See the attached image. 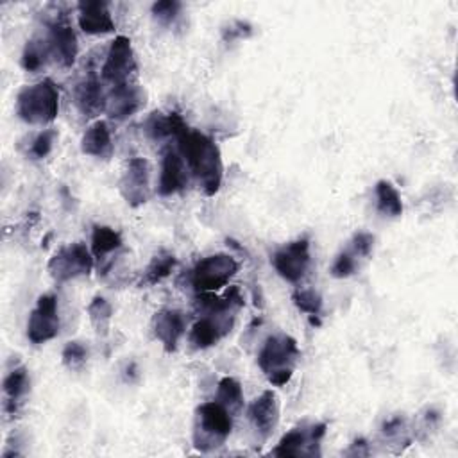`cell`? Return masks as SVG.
I'll list each match as a JSON object with an SVG mask.
<instances>
[{
	"mask_svg": "<svg viewBox=\"0 0 458 458\" xmlns=\"http://www.w3.org/2000/svg\"><path fill=\"white\" fill-rule=\"evenodd\" d=\"M174 138L177 140V150L182 156L188 172L197 179L202 193L213 197L220 190L224 179L220 148L209 136L188 127L186 122L175 131Z\"/></svg>",
	"mask_w": 458,
	"mask_h": 458,
	"instance_id": "cell-1",
	"label": "cell"
},
{
	"mask_svg": "<svg viewBox=\"0 0 458 458\" xmlns=\"http://www.w3.org/2000/svg\"><path fill=\"white\" fill-rule=\"evenodd\" d=\"M301 356L297 342L286 333L270 335L258 351V367L274 386L286 385L295 370V363Z\"/></svg>",
	"mask_w": 458,
	"mask_h": 458,
	"instance_id": "cell-2",
	"label": "cell"
},
{
	"mask_svg": "<svg viewBox=\"0 0 458 458\" xmlns=\"http://www.w3.org/2000/svg\"><path fill=\"white\" fill-rule=\"evenodd\" d=\"M233 431V415L216 401L197 406L193 417L191 440L200 453H211L225 444Z\"/></svg>",
	"mask_w": 458,
	"mask_h": 458,
	"instance_id": "cell-3",
	"label": "cell"
},
{
	"mask_svg": "<svg viewBox=\"0 0 458 458\" xmlns=\"http://www.w3.org/2000/svg\"><path fill=\"white\" fill-rule=\"evenodd\" d=\"M59 113V89L50 79L23 86L16 95V114L29 125H48Z\"/></svg>",
	"mask_w": 458,
	"mask_h": 458,
	"instance_id": "cell-4",
	"label": "cell"
},
{
	"mask_svg": "<svg viewBox=\"0 0 458 458\" xmlns=\"http://www.w3.org/2000/svg\"><path fill=\"white\" fill-rule=\"evenodd\" d=\"M95 265L91 249L82 242L63 245L47 263V270L55 283H66L82 276H89Z\"/></svg>",
	"mask_w": 458,
	"mask_h": 458,
	"instance_id": "cell-5",
	"label": "cell"
},
{
	"mask_svg": "<svg viewBox=\"0 0 458 458\" xmlns=\"http://www.w3.org/2000/svg\"><path fill=\"white\" fill-rule=\"evenodd\" d=\"M238 261L231 254H211L199 259L191 270V286L202 292H216L224 288L231 277L238 272Z\"/></svg>",
	"mask_w": 458,
	"mask_h": 458,
	"instance_id": "cell-6",
	"label": "cell"
},
{
	"mask_svg": "<svg viewBox=\"0 0 458 458\" xmlns=\"http://www.w3.org/2000/svg\"><path fill=\"white\" fill-rule=\"evenodd\" d=\"M326 422L299 424L281 437L270 451L274 456H320V442L326 435Z\"/></svg>",
	"mask_w": 458,
	"mask_h": 458,
	"instance_id": "cell-7",
	"label": "cell"
},
{
	"mask_svg": "<svg viewBox=\"0 0 458 458\" xmlns=\"http://www.w3.org/2000/svg\"><path fill=\"white\" fill-rule=\"evenodd\" d=\"M136 72H138V64H136L131 39L123 34L114 36L100 70L102 81L109 82L111 86L125 84V82H131V77Z\"/></svg>",
	"mask_w": 458,
	"mask_h": 458,
	"instance_id": "cell-8",
	"label": "cell"
},
{
	"mask_svg": "<svg viewBox=\"0 0 458 458\" xmlns=\"http://www.w3.org/2000/svg\"><path fill=\"white\" fill-rule=\"evenodd\" d=\"M59 311H57V295L41 293L36 301V306L29 313L27 320V338L34 345L54 340L59 335Z\"/></svg>",
	"mask_w": 458,
	"mask_h": 458,
	"instance_id": "cell-9",
	"label": "cell"
},
{
	"mask_svg": "<svg viewBox=\"0 0 458 458\" xmlns=\"http://www.w3.org/2000/svg\"><path fill=\"white\" fill-rule=\"evenodd\" d=\"M310 261L311 258H310L308 236L297 238L279 247L270 258L274 270L288 283H299L306 276Z\"/></svg>",
	"mask_w": 458,
	"mask_h": 458,
	"instance_id": "cell-10",
	"label": "cell"
},
{
	"mask_svg": "<svg viewBox=\"0 0 458 458\" xmlns=\"http://www.w3.org/2000/svg\"><path fill=\"white\" fill-rule=\"evenodd\" d=\"M120 193L131 208L145 204L150 197V163L145 157H131L120 179Z\"/></svg>",
	"mask_w": 458,
	"mask_h": 458,
	"instance_id": "cell-11",
	"label": "cell"
},
{
	"mask_svg": "<svg viewBox=\"0 0 458 458\" xmlns=\"http://www.w3.org/2000/svg\"><path fill=\"white\" fill-rule=\"evenodd\" d=\"M45 39L48 45L50 59H54L55 64H59L61 68H72L79 54L77 34L72 29V25L61 20L47 23Z\"/></svg>",
	"mask_w": 458,
	"mask_h": 458,
	"instance_id": "cell-12",
	"label": "cell"
},
{
	"mask_svg": "<svg viewBox=\"0 0 458 458\" xmlns=\"http://www.w3.org/2000/svg\"><path fill=\"white\" fill-rule=\"evenodd\" d=\"M247 419L259 437V440H268L279 424V397L274 390H263L249 406Z\"/></svg>",
	"mask_w": 458,
	"mask_h": 458,
	"instance_id": "cell-13",
	"label": "cell"
},
{
	"mask_svg": "<svg viewBox=\"0 0 458 458\" xmlns=\"http://www.w3.org/2000/svg\"><path fill=\"white\" fill-rule=\"evenodd\" d=\"M147 102L145 89L136 82H125L113 86L107 93L106 113L113 120H125L143 109Z\"/></svg>",
	"mask_w": 458,
	"mask_h": 458,
	"instance_id": "cell-14",
	"label": "cell"
},
{
	"mask_svg": "<svg viewBox=\"0 0 458 458\" xmlns=\"http://www.w3.org/2000/svg\"><path fill=\"white\" fill-rule=\"evenodd\" d=\"M233 327V311L202 315L190 329L188 342L193 349H208L216 345Z\"/></svg>",
	"mask_w": 458,
	"mask_h": 458,
	"instance_id": "cell-15",
	"label": "cell"
},
{
	"mask_svg": "<svg viewBox=\"0 0 458 458\" xmlns=\"http://www.w3.org/2000/svg\"><path fill=\"white\" fill-rule=\"evenodd\" d=\"M188 166L177 148L166 147L161 154V168L157 179V193L161 197H172L182 191L188 184Z\"/></svg>",
	"mask_w": 458,
	"mask_h": 458,
	"instance_id": "cell-16",
	"label": "cell"
},
{
	"mask_svg": "<svg viewBox=\"0 0 458 458\" xmlns=\"http://www.w3.org/2000/svg\"><path fill=\"white\" fill-rule=\"evenodd\" d=\"M152 331L166 352H175L186 333V317L175 308L159 310L152 317Z\"/></svg>",
	"mask_w": 458,
	"mask_h": 458,
	"instance_id": "cell-17",
	"label": "cell"
},
{
	"mask_svg": "<svg viewBox=\"0 0 458 458\" xmlns=\"http://www.w3.org/2000/svg\"><path fill=\"white\" fill-rule=\"evenodd\" d=\"M73 102L77 109L88 118H95L106 111L107 93L95 72H89L73 86Z\"/></svg>",
	"mask_w": 458,
	"mask_h": 458,
	"instance_id": "cell-18",
	"label": "cell"
},
{
	"mask_svg": "<svg viewBox=\"0 0 458 458\" xmlns=\"http://www.w3.org/2000/svg\"><path fill=\"white\" fill-rule=\"evenodd\" d=\"M77 21L84 34L100 36L114 30L109 4L102 0H84L77 4Z\"/></svg>",
	"mask_w": 458,
	"mask_h": 458,
	"instance_id": "cell-19",
	"label": "cell"
},
{
	"mask_svg": "<svg viewBox=\"0 0 458 458\" xmlns=\"http://www.w3.org/2000/svg\"><path fill=\"white\" fill-rule=\"evenodd\" d=\"M123 245L122 234L109 225H95L91 231V254L98 261V270L106 272L113 263L111 256Z\"/></svg>",
	"mask_w": 458,
	"mask_h": 458,
	"instance_id": "cell-20",
	"label": "cell"
},
{
	"mask_svg": "<svg viewBox=\"0 0 458 458\" xmlns=\"http://www.w3.org/2000/svg\"><path fill=\"white\" fill-rule=\"evenodd\" d=\"M30 390V376L27 367L18 365L11 369L2 383L4 392V410L9 415H14L18 411V406L23 403Z\"/></svg>",
	"mask_w": 458,
	"mask_h": 458,
	"instance_id": "cell-21",
	"label": "cell"
},
{
	"mask_svg": "<svg viewBox=\"0 0 458 458\" xmlns=\"http://www.w3.org/2000/svg\"><path fill=\"white\" fill-rule=\"evenodd\" d=\"M81 152L98 159H109L113 156V140L106 120H95L82 132Z\"/></svg>",
	"mask_w": 458,
	"mask_h": 458,
	"instance_id": "cell-22",
	"label": "cell"
},
{
	"mask_svg": "<svg viewBox=\"0 0 458 458\" xmlns=\"http://www.w3.org/2000/svg\"><path fill=\"white\" fill-rule=\"evenodd\" d=\"M184 123V120L181 118L179 113H161V111H154L150 113L145 122H143V131L145 134L154 140V141H161L166 140L170 136L175 134V131Z\"/></svg>",
	"mask_w": 458,
	"mask_h": 458,
	"instance_id": "cell-23",
	"label": "cell"
},
{
	"mask_svg": "<svg viewBox=\"0 0 458 458\" xmlns=\"http://www.w3.org/2000/svg\"><path fill=\"white\" fill-rule=\"evenodd\" d=\"M374 193H376V208L381 215L388 218H397L403 215L401 195L390 181L379 179L374 186Z\"/></svg>",
	"mask_w": 458,
	"mask_h": 458,
	"instance_id": "cell-24",
	"label": "cell"
},
{
	"mask_svg": "<svg viewBox=\"0 0 458 458\" xmlns=\"http://www.w3.org/2000/svg\"><path fill=\"white\" fill-rule=\"evenodd\" d=\"M175 265H177V258H175L174 252L159 250L157 254L152 256L150 263L143 270L140 284L141 286H152V284L161 283L163 279H166L174 272Z\"/></svg>",
	"mask_w": 458,
	"mask_h": 458,
	"instance_id": "cell-25",
	"label": "cell"
},
{
	"mask_svg": "<svg viewBox=\"0 0 458 458\" xmlns=\"http://www.w3.org/2000/svg\"><path fill=\"white\" fill-rule=\"evenodd\" d=\"M215 401L220 403L233 417L238 415L243 410V390H242V383L233 377V376H225L218 381L216 385V395Z\"/></svg>",
	"mask_w": 458,
	"mask_h": 458,
	"instance_id": "cell-26",
	"label": "cell"
},
{
	"mask_svg": "<svg viewBox=\"0 0 458 458\" xmlns=\"http://www.w3.org/2000/svg\"><path fill=\"white\" fill-rule=\"evenodd\" d=\"M50 59V52H48V45L45 38H30L27 39L21 57H20V64L25 72L36 73L41 68L47 66Z\"/></svg>",
	"mask_w": 458,
	"mask_h": 458,
	"instance_id": "cell-27",
	"label": "cell"
},
{
	"mask_svg": "<svg viewBox=\"0 0 458 458\" xmlns=\"http://www.w3.org/2000/svg\"><path fill=\"white\" fill-rule=\"evenodd\" d=\"M86 311L95 333L98 336H107L111 327V318H113V306L109 304V301L102 295H95L89 301Z\"/></svg>",
	"mask_w": 458,
	"mask_h": 458,
	"instance_id": "cell-28",
	"label": "cell"
},
{
	"mask_svg": "<svg viewBox=\"0 0 458 458\" xmlns=\"http://www.w3.org/2000/svg\"><path fill=\"white\" fill-rule=\"evenodd\" d=\"M295 308L310 317H318L322 311V297L313 288H297L292 295Z\"/></svg>",
	"mask_w": 458,
	"mask_h": 458,
	"instance_id": "cell-29",
	"label": "cell"
},
{
	"mask_svg": "<svg viewBox=\"0 0 458 458\" xmlns=\"http://www.w3.org/2000/svg\"><path fill=\"white\" fill-rule=\"evenodd\" d=\"M55 138H57V131L52 129V127L39 131V132L32 138V141H30V145H29V148H27V156H29L30 159H45V157L52 152V147H54Z\"/></svg>",
	"mask_w": 458,
	"mask_h": 458,
	"instance_id": "cell-30",
	"label": "cell"
},
{
	"mask_svg": "<svg viewBox=\"0 0 458 458\" xmlns=\"http://www.w3.org/2000/svg\"><path fill=\"white\" fill-rule=\"evenodd\" d=\"M61 360L66 369L81 370L84 367V363L88 361V347L79 340L66 342V345L63 347V352H61Z\"/></svg>",
	"mask_w": 458,
	"mask_h": 458,
	"instance_id": "cell-31",
	"label": "cell"
},
{
	"mask_svg": "<svg viewBox=\"0 0 458 458\" xmlns=\"http://www.w3.org/2000/svg\"><path fill=\"white\" fill-rule=\"evenodd\" d=\"M181 9H182V4L177 0H159L152 4L150 14L159 25L168 27L177 20V16L181 14Z\"/></svg>",
	"mask_w": 458,
	"mask_h": 458,
	"instance_id": "cell-32",
	"label": "cell"
},
{
	"mask_svg": "<svg viewBox=\"0 0 458 458\" xmlns=\"http://www.w3.org/2000/svg\"><path fill=\"white\" fill-rule=\"evenodd\" d=\"M356 254L349 249V250H342L336 258H335V261H333V265H331V268H329V274L333 276V277H336V279H345V277H349V276H352L354 272H356V267H358V263H356Z\"/></svg>",
	"mask_w": 458,
	"mask_h": 458,
	"instance_id": "cell-33",
	"label": "cell"
},
{
	"mask_svg": "<svg viewBox=\"0 0 458 458\" xmlns=\"http://www.w3.org/2000/svg\"><path fill=\"white\" fill-rule=\"evenodd\" d=\"M252 32V25L243 20H233L222 29V39L225 43H233L236 39H245Z\"/></svg>",
	"mask_w": 458,
	"mask_h": 458,
	"instance_id": "cell-34",
	"label": "cell"
},
{
	"mask_svg": "<svg viewBox=\"0 0 458 458\" xmlns=\"http://www.w3.org/2000/svg\"><path fill=\"white\" fill-rule=\"evenodd\" d=\"M372 247H374V236L370 233H367V231L354 233V236L351 240V250L356 256L369 258L370 252H372Z\"/></svg>",
	"mask_w": 458,
	"mask_h": 458,
	"instance_id": "cell-35",
	"label": "cell"
},
{
	"mask_svg": "<svg viewBox=\"0 0 458 458\" xmlns=\"http://www.w3.org/2000/svg\"><path fill=\"white\" fill-rule=\"evenodd\" d=\"M406 429V419L401 417V415H395V417H390L383 422L381 426V433L385 438H395V437H401Z\"/></svg>",
	"mask_w": 458,
	"mask_h": 458,
	"instance_id": "cell-36",
	"label": "cell"
},
{
	"mask_svg": "<svg viewBox=\"0 0 458 458\" xmlns=\"http://www.w3.org/2000/svg\"><path fill=\"white\" fill-rule=\"evenodd\" d=\"M347 454H369V451H367V442L363 440V438H358V440H354L352 442V445H351V449L347 451Z\"/></svg>",
	"mask_w": 458,
	"mask_h": 458,
	"instance_id": "cell-37",
	"label": "cell"
}]
</instances>
